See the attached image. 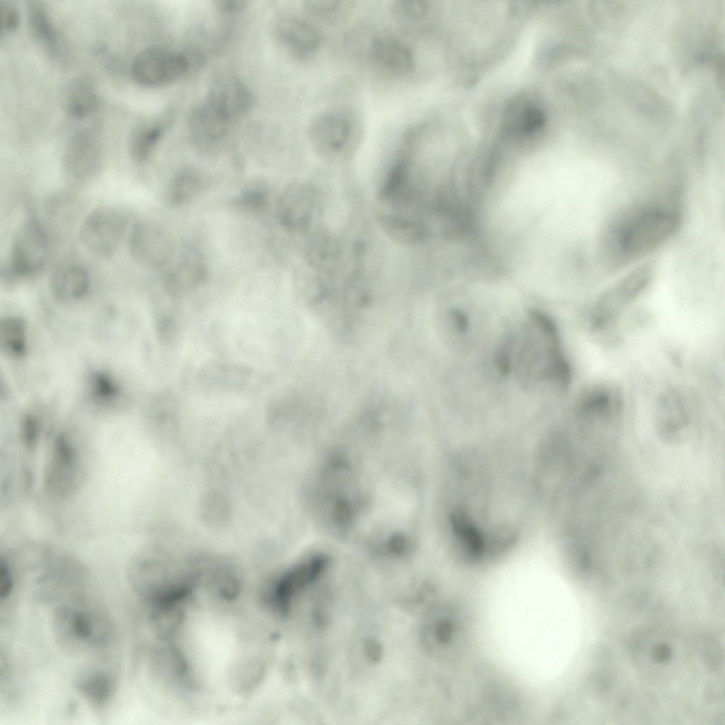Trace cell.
Masks as SVG:
<instances>
[{
  "instance_id": "1",
  "label": "cell",
  "mask_w": 725,
  "mask_h": 725,
  "mask_svg": "<svg viewBox=\"0 0 725 725\" xmlns=\"http://www.w3.org/2000/svg\"><path fill=\"white\" fill-rule=\"evenodd\" d=\"M79 598L60 603L52 617L57 644L71 654L101 651L112 643L113 627L105 612Z\"/></svg>"
},
{
  "instance_id": "2",
  "label": "cell",
  "mask_w": 725,
  "mask_h": 725,
  "mask_svg": "<svg viewBox=\"0 0 725 725\" xmlns=\"http://www.w3.org/2000/svg\"><path fill=\"white\" fill-rule=\"evenodd\" d=\"M680 220L675 207L651 204L636 208L612 229L611 241L622 258H634L656 249L675 233Z\"/></svg>"
},
{
  "instance_id": "3",
  "label": "cell",
  "mask_w": 725,
  "mask_h": 725,
  "mask_svg": "<svg viewBox=\"0 0 725 725\" xmlns=\"http://www.w3.org/2000/svg\"><path fill=\"white\" fill-rule=\"evenodd\" d=\"M130 215L116 206H103L91 212L79 229L83 246L99 257L113 255L122 242L130 223Z\"/></svg>"
},
{
  "instance_id": "4",
  "label": "cell",
  "mask_w": 725,
  "mask_h": 725,
  "mask_svg": "<svg viewBox=\"0 0 725 725\" xmlns=\"http://www.w3.org/2000/svg\"><path fill=\"white\" fill-rule=\"evenodd\" d=\"M651 276V268L641 266L603 292L592 309L590 320L592 329L595 331L610 329L622 312L645 290Z\"/></svg>"
},
{
  "instance_id": "5",
  "label": "cell",
  "mask_w": 725,
  "mask_h": 725,
  "mask_svg": "<svg viewBox=\"0 0 725 725\" xmlns=\"http://www.w3.org/2000/svg\"><path fill=\"white\" fill-rule=\"evenodd\" d=\"M187 55L170 48L154 45L141 50L131 66V75L137 84L156 88L174 83L189 70Z\"/></svg>"
},
{
  "instance_id": "6",
  "label": "cell",
  "mask_w": 725,
  "mask_h": 725,
  "mask_svg": "<svg viewBox=\"0 0 725 725\" xmlns=\"http://www.w3.org/2000/svg\"><path fill=\"white\" fill-rule=\"evenodd\" d=\"M48 253L47 232L38 219L30 215L14 236L6 272L13 277L33 275L43 268Z\"/></svg>"
},
{
  "instance_id": "7",
  "label": "cell",
  "mask_w": 725,
  "mask_h": 725,
  "mask_svg": "<svg viewBox=\"0 0 725 725\" xmlns=\"http://www.w3.org/2000/svg\"><path fill=\"white\" fill-rule=\"evenodd\" d=\"M356 131L354 116L342 108L322 110L311 120L307 135L312 147L326 156L343 152L352 142Z\"/></svg>"
},
{
  "instance_id": "8",
  "label": "cell",
  "mask_w": 725,
  "mask_h": 725,
  "mask_svg": "<svg viewBox=\"0 0 725 725\" xmlns=\"http://www.w3.org/2000/svg\"><path fill=\"white\" fill-rule=\"evenodd\" d=\"M103 150L96 135L86 129L76 131L69 140L62 157L66 178L72 184H86L100 173Z\"/></svg>"
},
{
  "instance_id": "9",
  "label": "cell",
  "mask_w": 725,
  "mask_h": 725,
  "mask_svg": "<svg viewBox=\"0 0 725 725\" xmlns=\"http://www.w3.org/2000/svg\"><path fill=\"white\" fill-rule=\"evenodd\" d=\"M319 202L316 188L309 184L296 183L287 186L277 204L280 223L290 232H306L319 211Z\"/></svg>"
},
{
  "instance_id": "10",
  "label": "cell",
  "mask_w": 725,
  "mask_h": 725,
  "mask_svg": "<svg viewBox=\"0 0 725 725\" xmlns=\"http://www.w3.org/2000/svg\"><path fill=\"white\" fill-rule=\"evenodd\" d=\"M128 249L136 262L148 268L165 264L170 253L165 231L150 220H139L133 224L129 232Z\"/></svg>"
},
{
  "instance_id": "11",
  "label": "cell",
  "mask_w": 725,
  "mask_h": 725,
  "mask_svg": "<svg viewBox=\"0 0 725 725\" xmlns=\"http://www.w3.org/2000/svg\"><path fill=\"white\" fill-rule=\"evenodd\" d=\"M367 55L379 72L394 77H404L414 67L411 49L400 40L384 35L372 38L367 45Z\"/></svg>"
},
{
  "instance_id": "12",
  "label": "cell",
  "mask_w": 725,
  "mask_h": 725,
  "mask_svg": "<svg viewBox=\"0 0 725 725\" xmlns=\"http://www.w3.org/2000/svg\"><path fill=\"white\" fill-rule=\"evenodd\" d=\"M327 559L316 556L287 572L272 593L271 605L282 613L289 612L295 600L323 573Z\"/></svg>"
},
{
  "instance_id": "13",
  "label": "cell",
  "mask_w": 725,
  "mask_h": 725,
  "mask_svg": "<svg viewBox=\"0 0 725 725\" xmlns=\"http://www.w3.org/2000/svg\"><path fill=\"white\" fill-rule=\"evenodd\" d=\"M278 40L292 56L300 60L314 57L321 45V35L310 22L295 16L283 17L276 28Z\"/></svg>"
},
{
  "instance_id": "14",
  "label": "cell",
  "mask_w": 725,
  "mask_h": 725,
  "mask_svg": "<svg viewBox=\"0 0 725 725\" xmlns=\"http://www.w3.org/2000/svg\"><path fill=\"white\" fill-rule=\"evenodd\" d=\"M74 683L80 696L98 712L108 708L117 686L116 678L110 670L93 666L81 669Z\"/></svg>"
},
{
  "instance_id": "15",
  "label": "cell",
  "mask_w": 725,
  "mask_h": 725,
  "mask_svg": "<svg viewBox=\"0 0 725 725\" xmlns=\"http://www.w3.org/2000/svg\"><path fill=\"white\" fill-rule=\"evenodd\" d=\"M654 418L661 434L667 437L678 435L690 420L689 406L683 393L675 387L663 390L656 399Z\"/></svg>"
},
{
  "instance_id": "16",
  "label": "cell",
  "mask_w": 725,
  "mask_h": 725,
  "mask_svg": "<svg viewBox=\"0 0 725 725\" xmlns=\"http://www.w3.org/2000/svg\"><path fill=\"white\" fill-rule=\"evenodd\" d=\"M171 120V115L167 113L144 121L135 127L129 142V154L134 161L142 163L149 157L168 129Z\"/></svg>"
},
{
  "instance_id": "17",
  "label": "cell",
  "mask_w": 725,
  "mask_h": 725,
  "mask_svg": "<svg viewBox=\"0 0 725 725\" xmlns=\"http://www.w3.org/2000/svg\"><path fill=\"white\" fill-rule=\"evenodd\" d=\"M50 282L51 290L58 299L72 300L86 293L89 286V275L80 263L69 262L55 268Z\"/></svg>"
},
{
  "instance_id": "18",
  "label": "cell",
  "mask_w": 725,
  "mask_h": 725,
  "mask_svg": "<svg viewBox=\"0 0 725 725\" xmlns=\"http://www.w3.org/2000/svg\"><path fill=\"white\" fill-rule=\"evenodd\" d=\"M251 370L222 362L206 364L200 370V377L206 384L224 389L241 390L253 380Z\"/></svg>"
},
{
  "instance_id": "19",
  "label": "cell",
  "mask_w": 725,
  "mask_h": 725,
  "mask_svg": "<svg viewBox=\"0 0 725 725\" xmlns=\"http://www.w3.org/2000/svg\"><path fill=\"white\" fill-rule=\"evenodd\" d=\"M98 100L93 81L87 76H79L74 79L65 90L63 105L69 116L81 119L95 110Z\"/></svg>"
},
{
  "instance_id": "20",
  "label": "cell",
  "mask_w": 725,
  "mask_h": 725,
  "mask_svg": "<svg viewBox=\"0 0 725 725\" xmlns=\"http://www.w3.org/2000/svg\"><path fill=\"white\" fill-rule=\"evenodd\" d=\"M27 11L35 38L51 54H56L59 50L58 35L45 5L39 1H30Z\"/></svg>"
},
{
  "instance_id": "21",
  "label": "cell",
  "mask_w": 725,
  "mask_h": 725,
  "mask_svg": "<svg viewBox=\"0 0 725 725\" xmlns=\"http://www.w3.org/2000/svg\"><path fill=\"white\" fill-rule=\"evenodd\" d=\"M303 8L313 18L330 25L346 19L353 5L350 1L309 0L304 2Z\"/></svg>"
},
{
  "instance_id": "22",
  "label": "cell",
  "mask_w": 725,
  "mask_h": 725,
  "mask_svg": "<svg viewBox=\"0 0 725 725\" xmlns=\"http://www.w3.org/2000/svg\"><path fill=\"white\" fill-rule=\"evenodd\" d=\"M430 9L428 2L421 0H396L390 5L392 18L407 29L420 27L427 20Z\"/></svg>"
},
{
  "instance_id": "23",
  "label": "cell",
  "mask_w": 725,
  "mask_h": 725,
  "mask_svg": "<svg viewBox=\"0 0 725 725\" xmlns=\"http://www.w3.org/2000/svg\"><path fill=\"white\" fill-rule=\"evenodd\" d=\"M202 176L193 169H184L172 181L169 200L174 205H181L195 198L202 189Z\"/></svg>"
},
{
  "instance_id": "24",
  "label": "cell",
  "mask_w": 725,
  "mask_h": 725,
  "mask_svg": "<svg viewBox=\"0 0 725 725\" xmlns=\"http://www.w3.org/2000/svg\"><path fill=\"white\" fill-rule=\"evenodd\" d=\"M529 316L532 322L552 343H560L557 327L546 314L537 309H530Z\"/></svg>"
},
{
  "instance_id": "25",
  "label": "cell",
  "mask_w": 725,
  "mask_h": 725,
  "mask_svg": "<svg viewBox=\"0 0 725 725\" xmlns=\"http://www.w3.org/2000/svg\"><path fill=\"white\" fill-rule=\"evenodd\" d=\"M20 22L17 7L8 1L1 5V30L2 33H10L16 30Z\"/></svg>"
},
{
  "instance_id": "26",
  "label": "cell",
  "mask_w": 725,
  "mask_h": 725,
  "mask_svg": "<svg viewBox=\"0 0 725 725\" xmlns=\"http://www.w3.org/2000/svg\"><path fill=\"white\" fill-rule=\"evenodd\" d=\"M13 576L8 563L1 561L0 566V599L7 600L12 593L13 588Z\"/></svg>"
},
{
  "instance_id": "27",
  "label": "cell",
  "mask_w": 725,
  "mask_h": 725,
  "mask_svg": "<svg viewBox=\"0 0 725 725\" xmlns=\"http://www.w3.org/2000/svg\"><path fill=\"white\" fill-rule=\"evenodd\" d=\"M511 340L507 341L497 352L496 364L499 373L502 375L508 374L510 369V350Z\"/></svg>"
},
{
  "instance_id": "28",
  "label": "cell",
  "mask_w": 725,
  "mask_h": 725,
  "mask_svg": "<svg viewBox=\"0 0 725 725\" xmlns=\"http://www.w3.org/2000/svg\"><path fill=\"white\" fill-rule=\"evenodd\" d=\"M216 6L222 13L236 15L241 13L246 7L247 1L243 0H218Z\"/></svg>"
},
{
  "instance_id": "29",
  "label": "cell",
  "mask_w": 725,
  "mask_h": 725,
  "mask_svg": "<svg viewBox=\"0 0 725 725\" xmlns=\"http://www.w3.org/2000/svg\"><path fill=\"white\" fill-rule=\"evenodd\" d=\"M450 316L459 332L463 333L466 331L468 328V318L464 312L454 308L450 311Z\"/></svg>"
},
{
  "instance_id": "30",
  "label": "cell",
  "mask_w": 725,
  "mask_h": 725,
  "mask_svg": "<svg viewBox=\"0 0 725 725\" xmlns=\"http://www.w3.org/2000/svg\"><path fill=\"white\" fill-rule=\"evenodd\" d=\"M407 540L401 535H395L389 541V547L395 554H403L407 550Z\"/></svg>"
},
{
  "instance_id": "31",
  "label": "cell",
  "mask_w": 725,
  "mask_h": 725,
  "mask_svg": "<svg viewBox=\"0 0 725 725\" xmlns=\"http://www.w3.org/2000/svg\"><path fill=\"white\" fill-rule=\"evenodd\" d=\"M249 200H252V199H251V198H249ZM256 200V198H253V200Z\"/></svg>"
}]
</instances>
